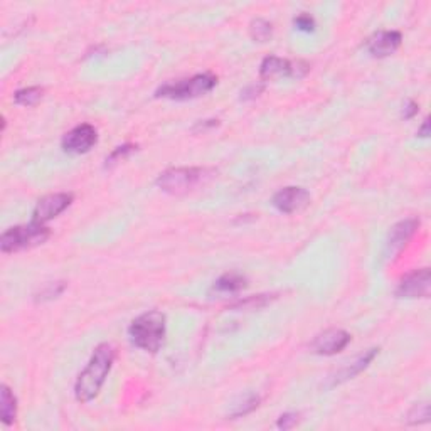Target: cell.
Segmentation results:
<instances>
[{
    "label": "cell",
    "mask_w": 431,
    "mask_h": 431,
    "mask_svg": "<svg viewBox=\"0 0 431 431\" xmlns=\"http://www.w3.org/2000/svg\"><path fill=\"white\" fill-rule=\"evenodd\" d=\"M250 34L258 43H267L273 36V26L267 19H255L250 24Z\"/></svg>",
    "instance_id": "ac0fdd59"
},
{
    "label": "cell",
    "mask_w": 431,
    "mask_h": 431,
    "mask_svg": "<svg viewBox=\"0 0 431 431\" xmlns=\"http://www.w3.org/2000/svg\"><path fill=\"white\" fill-rule=\"evenodd\" d=\"M261 91H263V85H256V83H255V85L248 86V88L243 91L241 99H255V98H258Z\"/></svg>",
    "instance_id": "484cf974"
},
{
    "label": "cell",
    "mask_w": 431,
    "mask_h": 431,
    "mask_svg": "<svg viewBox=\"0 0 431 431\" xmlns=\"http://www.w3.org/2000/svg\"><path fill=\"white\" fill-rule=\"evenodd\" d=\"M418 135L423 136V139H426V136L430 135V120L428 118H426L425 122H423L421 128H420V130H418Z\"/></svg>",
    "instance_id": "83f0119b"
},
{
    "label": "cell",
    "mask_w": 431,
    "mask_h": 431,
    "mask_svg": "<svg viewBox=\"0 0 431 431\" xmlns=\"http://www.w3.org/2000/svg\"><path fill=\"white\" fill-rule=\"evenodd\" d=\"M128 334H130L132 342H134L139 349L155 354V352H159L160 347L164 346L165 315L159 312V310H150V312L139 315V317L130 323Z\"/></svg>",
    "instance_id": "7a4b0ae2"
},
{
    "label": "cell",
    "mask_w": 431,
    "mask_h": 431,
    "mask_svg": "<svg viewBox=\"0 0 431 431\" xmlns=\"http://www.w3.org/2000/svg\"><path fill=\"white\" fill-rule=\"evenodd\" d=\"M49 236H51V231H49L48 226L31 221L29 225L9 227L6 233L0 236V250L2 253L31 250V248H36L48 241Z\"/></svg>",
    "instance_id": "277c9868"
},
{
    "label": "cell",
    "mask_w": 431,
    "mask_h": 431,
    "mask_svg": "<svg viewBox=\"0 0 431 431\" xmlns=\"http://www.w3.org/2000/svg\"><path fill=\"white\" fill-rule=\"evenodd\" d=\"M297 423H298V413H285L278 418L276 426H278L280 430H292Z\"/></svg>",
    "instance_id": "d4e9b609"
},
{
    "label": "cell",
    "mask_w": 431,
    "mask_h": 431,
    "mask_svg": "<svg viewBox=\"0 0 431 431\" xmlns=\"http://www.w3.org/2000/svg\"><path fill=\"white\" fill-rule=\"evenodd\" d=\"M408 421H409V425H421V423H428L430 421V404L420 403L414 406L411 411L408 413Z\"/></svg>",
    "instance_id": "44dd1931"
},
{
    "label": "cell",
    "mask_w": 431,
    "mask_h": 431,
    "mask_svg": "<svg viewBox=\"0 0 431 431\" xmlns=\"http://www.w3.org/2000/svg\"><path fill=\"white\" fill-rule=\"evenodd\" d=\"M44 97V88L41 86H29V88H22L15 91L14 101L20 106H36Z\"/></svg>",
    "instance_id": "e0dca14e"
},
{
    "label": "cell",
    "mask_w": 431,
    "mask_h": 431,
    "mask_svg": "<svg viewBox=\"0 0 431 431\" xmlns=\"http://www.w3.org/2000/svg\"><path fill=\"white\" fill-rule=\"evenodd\" d=\"M416 113H418V103L416 101H411V99H409V101L404 105L403 117L406 120H409V118H413Z\"/></svg>",
    "instance_id": "4316f807"
},
{
    "label": "cell",
    "mask_w": 431,
    "mask_h": 431,
    "mask_svg": "<svg viewBox=\"0 0 431 431\" xmlns=\"http://www.w3.org/2000/svg\"><path fill=\"white\" fill-rule=\"evenodd\" d=\"M268 300H271V298H268V295H258V297H250L246 298V300H239L236 302V304L233 305V309H250V306H253V309H260V306L267 305Z\"/></svg>",
    "instance_id": "603a6c76"
},
{
    "label": "cell",
    "mask_w": 431,
    "mask_h": 431,
    "mask_svg": "<svg viewBox=\"0 0 431 431\" xmlns=\"http://www.w3.org/2000/svg\"><path fill=\"white\" fill-rule=\"evenodd\" d=\"M66 285L64 281H52V283H48L45 287L41 290L39 293H37V302H48V300H52V298L59 297L61 293L64 292Z\"/></svg>",
    "instance_id": "ffe728a7"
},
{
    "label": "cell",
    "mask_w": 431,
    "mask_h": 431,
    "mask_svg": "<svg viewBox=\"0 0 431 431\" xmlns=\"http://www.w3.org/2000/svg\"><path fill=\"white\" fill-rule=\"evenodd\" d=\"M306 71H309V66L302 61L292 63L288 59H281L276 56H268L264 57L263 63L260 68V76L263 81H273L278 80V78H304Z\"/></svg>",
    "instance_id": "8992f818"
},
{
    "label": "cell",
    "mask_w": 431,
    "mask_h": 431,
    "mask_svg": "<svg viewBox=\"0 0 431 431\" xmlns=\"http://www.w3.org/2000/svg\"><path fill=\"white\" fill-rule=\"evenodd\" d=\"M377 354H379V349H369L367 352H364V354L358 355V358L352 360V362L346 364V366H344L341 371L335 374L332 384H341L344 383V381H349L352 379V377L360 374V372H362L364 369H366L369 364L376 359Z\"/></svg>",
    "instance_id": "5bb4252c"
},
{
    "label": "cell",
    "mask_w": 431,
    "mask_h": 431,
    "mask_svg": "<svg viewBox=\"0 0 431 431\" xmlns=\"http://www.w3.org/2000/svg\"><path fill=\"white\" fill-rule=\"evenodd\" d=\"M115 360V349L111 344H99L91 355L88 366L78 376L74 384V396L80 403H90L99 395L103 384Z\"/></svg>",
    "instance_id": "6da1fadb"
},
{
    "label": "cell",
    "mask_w": 431,
    "mask_h": 431,
    "mask_svg": "<svg viewBox=\"0 0 431 431\" xmlns=\"http://www.w3.org/2000/svg\"><path fill=\"white\" fill-rule=\"evenodd\" d=\"M214 176V171L202 167H177L162 172L157 179V185L164 192L172 196H182L194 190L197 185L204 184L207 179Z\"/></svg>",
    "instance_id": "3957f363"
},
{
    "label": "cell",
    "mask_w": 431,
    "mask_h": 431,
    "mask_svg": "<svg viewBox=\"0 0 431 431\" xmlns=\"http://www.w3.org/2000/svg\"><path fill=\"white\" fill-rule=\"evenodd\" d=\"M73 202V194L69 192H56L44 196L37 201V204L32 211V222L37 225H45L51 219L57 218L61 213H64Z\"/></svg>",
    "instance_id": "52a82bcc"
},
{
    "label": "cell",
    "mask_w": 431,
    "mask_h": 431,
    "mask_svg": "<svg viewBox=\"0 0 431 431\" xmlns=\"http://www.w3.org/2000/svg\"><path fill=\"white\" fill-rule=\"evenodd\" d=\"M431 292V271L428 268L414 269L400 281L397 298H428Z\"/></svg>",
    "instance_id": "9c48e42d"
},
{
    "label": "cell",
    "mask_w": 431,
    "mask_h": 431,
    "mask_svg": "<svg viewBox=\"0 0 431 431\" xmlns=\"http://www.w3.org/2000/svg\"><path fill=\"white\" fill-rule=\"evenodd\" d=\"M293 22H295V26L304 32H313L315 31V19L310 14H306V12H302L300 15H297Z\"/></svg>",
    "instance_id": "cb8c5ba5"
},
{
    "label": "cell",
    "mask_w": 431,
    "mask_h": 431,
    "mask_svg": "<svg viewBox=\"0 0 431 431\" xmlns=\"http://www.w3.org/2000/svg\"><path fill=\"white\" fill-rule=\"evenodd\" d=\"M248 287L246 276L239 275V273H225L214 281V290L221 293H236L239 290Z\"/></svg>",
    "instance_id": "2e32d148"
},
{
    "label": "cell",
    "mask_w": 431,
    "mask_h": 431,
    "mask_svg": "<svg viewBox=\"0 0 431 431\" xmlns=\"http://www.w3.org/2000/svg\"><path fill=\"white\" fill-rule=\"evenodd\" d=\"M218 85V78L211 73L196 74V76L188 78V80H179L174 83H165L157 90V97L169 98V99H192L204 97L211 93L214 86Z\"/></svg>",
    "instance_id": "5b68a950"
},
{
    "label": "cell",
    "mask_w": 431,
    "mask_h": 431,
    "mask_svg": "<svg viewBox=\"0 0 431 431\" xmlns=\"http://www.w3.org/2000/svg\"><path fill=\"white\" fill-rule=\"evenodd\" d=\"M403 36L397 31H381L367 39V51L374 57H388L400 49Z\"/></svg>",
    "instance_id": "4fadbf2b"
},
{
    "label": "cell",
    "mask_w": 431,
    "mask_h": 431,
    "mask_svg": "<svg viewBox=\"0 0 431 431\" xmlns=\"http://www.w3.org/2000/svg\"><path fill=\"white\" fill-rule=\"evenodd\" d=\"M418 227H420V219L418 218H406L391 227L386 239V251H384L388 260L396 258L404 250V246L416 233Z\"/></svg>",
    "instance_id": "30bf717a"
},
{
    "label": "cell",
    "mask_w": 431,
    "mask_h": 431,
    "mask_svg": "<svg viewBox=\"0 0 431 431\" xmlns=\"http://www.w3.org/2000/svg\"><path fill=\"white\" fill-rule=\"evenodd\" d=\"M310 192L304 188H297V185H290V188L280 189L278 192L273 196V206L283 214H295L309 207Z\"/></svg>",
    "instance_id": "8fae6325"
},
{
    "label": "cell",
    "mask_w": 431,
    "mask_h": 431,
    "mask_svg": "<svg viewBox=\"0 0 431 431\" xmlns=\"http://www.w3.org/2000/svg\"><path fill=\"white\" fill-rule=\"evenodd\" d=\"M98 142V132L97 128L90 123H81V125L74 127L73 130H69L68 134L63 136L61 145H63V150L68 153H81L90 152Z\"/></svg>",
    "instance_id": "ba28073f"
},
{
    "label": "cell",
    "mask_w": 431,
    "mask_h": 431,
    "mask_svg": "<svg viewBox=\"0 0 431 431\" xmlns=\"http://www.w3.org/2000/svg\"><path fill=\"white\" fill-rule=\"evenodd\" d=\"M135 150H136V145L134 143H125V145H122V147H117L113 152L110 153V155L106 157V167H111V165L118 164L120 160L127 159V157Z\"/></svg>",
    "instance_id": "7402d4cb"
},
{
    "label": "cell",
    "mask_w": 431,
    "mask_h": 431,
    "mask_svg": "<svg viewBox=\"0 0 431 431\" xmlns=\"http://www.w3.org/2000/svg\"><path fill=\"white\" fill-rule=\"evenodd\" d=\"M260 406V397L256 395H248L241 397V400L238 401V403L234 404L233 411L229 413L231 418H241L246 416V414H250L251 411H255L256 408Z\"/></svg>",
    "instance_id": "d6986e66"
},
{
    "label": "cell",
    "mask_w": 431,
    "mask_h": 431,
    "mask_svg": "<svg viewBox=\"0 0 431 431\" xmlns=\"http://www.w3.org/2000/svg\"><path fill=\"white\" fill-rule=\"evenodd\" d=\"M0 418H2L3 425L7 426L14 425L15 418H17V397L6 384H2V388H0Z\"/></svg>",
    "instance_id": "9a60e30c"
},
{
    "label": "cell",
    "mask_w": 431,
    "mask_h": 431,
    "mask_svg": "<svg viewBox=\"0 0 431 431\" xmlns=\"http://www.w3.org/2000/svg\"><path fill=\"white\" fill-rule=\"evenodd\" d=\"M351 344V334L342 329H329L315 335L310 351L318 355H335Z\"/></svg>",
    "instance_id": "7c38bea8"
}]
</instances>
